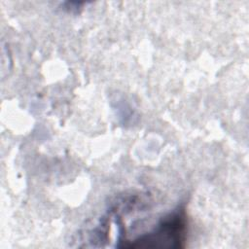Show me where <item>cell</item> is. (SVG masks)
<instances>
[{
	"label": "cell",
	"mask_w": 249,
	"mask_h": 249,
	"mask_svg": "<svg viewBox=\"0 0 249 249\" xmlns=\"http://www.w3.org/2000/svg\"><path fill=\"white\" fill-rule=\"evenodd\" d=\"M187 237V218L184 208L178 207L162 218L153 231L140 235L126 247H183Z\"/></svg>",
	"instance_id": "6da1fadb"
}]
</instances>
